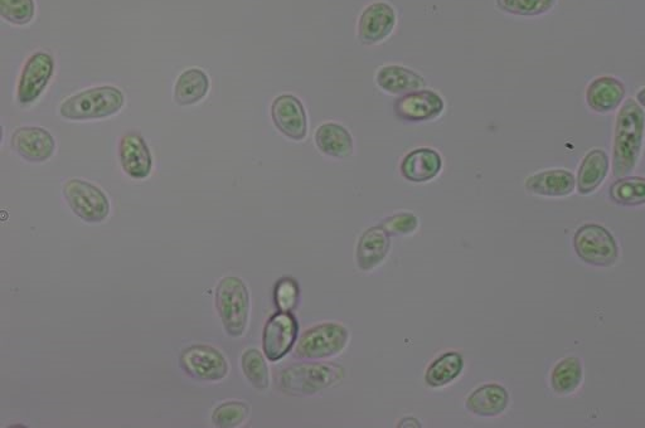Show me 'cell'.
<instances>
[{
	"label": "cell",
	"instance_id": "cell-1",
	"mask_svg": "<svg viewBox=\"0 0 645 428\" xmlns=\"http://www.w3.org/2000/svg\"><path fill=\"white\" fill-rule=\"evenodd\" d=\"M645 138V113L637 101L629 99L620 107L615 121L613 173L625 177L637 167Z\"/></svg>",
	"mask_w": 645,
	"mask_h": 428
},
{
	"label": "cell",
	"instance_id": "cell-2",
	"mask_svg": "<svg viewBox=\"0 0 645 428\" xmlns=\"http://www.w3.org/2000/svg\"><path fill=\"white\" fill-rule=\"evenodd\" d=\"M215 305L222 327L231 338L246 333L250 319V293L245 281L237 276H226L218 281Z\"/></svg>",
	"mask_w": 645,
	"mask_h": 428
},
{
	"label": "cell",
	"instance_id": "cell-3",
	"mask_svg": "<svg viewBox=\"0 0 645 428\" xmlns=\"http://www.w3.org/2000/svg\"><path fill=\"white\" fill-rule=\"evenodd\" d=\"M124 105L125 96L118 87H92L67 97L60 106V115L71 121L105 119L118 114Z\"/></svg>",
	"mask_w": 645,
	"mask_h": 428
},
{
	"label": "cell",
	"instance_id": "cell-4",
	"mask_svg": "<svg viewBox=\"0 0 645 428\" xmlns=\"http://www.w3.org/2000/svg\"><path fill=\"white\" fill-rule=\"evenodd\" d=\"M343 377V369L332 364L299 363L281 372L279 386L286 395L313 396L336 386Z\"/></svg>",
	"mask_w": 645,
	"mask_h": 428
},
{
	"label": "cell",
	"instance_id": "cell-5",
	"mask_svg": "<svg viewBox=\"0 0 645 428\" xmlns=\"http://www.w3.org/2000/svg\"><path fill=\"white\" fill-rule=\"evenodd\" d=\"M349 342V330L341 323H322L305 330L300 337L295 357L303 361H322L337 357Z\"/></svg>",
	"mask_w": 645,
	"mask_h": 428
},
{
	"label": "cell",
	"instance_id": "cell-6",
	"mask_svg": "<svg viewBox=\"0 0 645 428\" xmlns=\"http://www.w3.org/2000/svg\"><path fill=\"white\" fill-rule=\"evenodd\" d=\"M574 248L576 255L591 266L609 267L619 259V246L613 233L598 223H586L577 228Z\"/></svg>",
	"mask_w": 645,
	"mask_h": 428
},
{
	"label": "cell",
	"instance_id": "cell-7",
	"mask_svg": "<svg viewBox=\"0 0 645 428\" xmlns=\"http://www.w3.org/2000/svg\"><path fill=\"white\" fill-rule=\"evenodd\" d=\"M67 206L87 223H101L109 217L110 202L103 189L84 179H69L62 188Z\"/></svg>",
	"mask_w": 645,
	"mask_h": 428
},
{
	"label": "cell",
	"instance_id": "cell-8",
	"mask_svg": "<svg viewBox=\"0 0 645 428\" xmlns=\"http://www.w3.org/2000/svg\"><path fill=\"white\" fill-rule=\"evenodd\" d=\"M179 363L189 377L198 381L220 382L229 374V362L225 355L211 345H191L183 350Z\"/></svg>",
	"mask_w": 645,
	"mask_h": 428
},
{
	"label": "cell",
	"instance_id": "cell-9",
	"mask_svg": "<svg viewBox=\"0 0 645 428\" xmlns=\"http://www.w3.org/2000/svg\"><path fill=\"white\" fill-rule=\"evenodd\" d=\"M55 72V58L46 51H37L28 57L22 68L17 86V100L31 105L40 99Z\"/></svg>",
	"mask_w": 645,
	"mask_h": 428
},
{
	"label": "cell",
	"instance_id": "cell-10",
	"mask_svg": "<svg viewBox=\"0 0 645 428\" xmlns=\"http://www.w3.org/2000/svg\"><path fill=\"white\" fill-rule=\"evenodd\" d=\"M298 320L289 311H279L266 321L263 333L264 355L270 362H278L290 353L297 343Z\"/></svg>",
	"mask_w": 645,
	"mask_h": 428
},
{
	"label": "cell",
	"instance_id": "cell-11",
	"mask_svg": "<svg viewBox=\"0 0 645 428\" xmlns=\"http://www.w3.org/2000/svg\"><path fill=\"white\" fill-rule=\"evenodd\" d=\"M12 149L29 163H45L56 152V140L50 131L38 126H22L14 130Z\"/></svg>",
	"mask_w": 645,
	"mask_h": 428
},
{
	"label": "cell",
	"instance_id": "cell-12",
	"mask_svg": "<svg viewBox=\"0 0 645 428\" xmlns=\"http://www.w3.org/2000/svg\"><path fill=\"white\" fill-rule=\"evenodd\" d=\"M271 118L281 134L300 141L308 133V119L302 101L293 95L276 97L271 105Z\"/></svg>",
	"mask_w": 645,
	"mask_h": 428
},
{
	"label": "cell",
	"instance_id": "cell-13",
	"mask_svg": "<svg viewBox=\"0 0 645 428\" xmlns=\"http://www.w3.org/2000/svg\"><path fill=\"white\" fill-rule=\"evenodd\" d=\"M394 110L397 118L406 123H423L443 113L444 101L434 91H414L396 100Z\"/></svg>",
	"mask_w": 645,
	"mask_h": 428
},
{
	"label": "cell",
	"instance_id": "cell-14",
	"mask_svg": "<svg viewBox=\"0 0 645 428\" xmlns=\"http://www.w3.org/2000/svg\"><path fill=\"white\" fill-rule=\"evenodd\" d=\"M395 24L396 14L390 4L373 3L361 14L358 22V36L365 45H377L390 36Z\"/></svg>",
	"mask_w": 645,
	"mask_h": 428
},
{
	"label": "cell",
	"instance_id": "cell-15",
	"mask_svg": "<svg viewBox=\"0 0 645 428\" xmlns=\"http://www.w3.org/2000/svg\"><path fill=\"white\" fill-rule=\"evenodd\" d=\"M119 160L126 175L133 179L148 178L153 169V157L143 136L128 133L120 139Z\"/></svg>",
	"mask_w": 645,
	"mask_h": 428
},
{
	"label": "cell",
	"instance_id": "cell-16",
	"mask_svg": "<svg viewBox=\"0 0 645 428\" xmlns=\"http://www.w3.org/2000/svg\"><path fill=\"white\" fill-rule=\"evenodd\" d=\"M627 89L614 76L596 77L586 87L585 99L589 109L598 114H609L623 105Z\"/></svg>",
	"mask_w": 645,
	"mask_h": 428
},
{
	"label": "cell",
	"instance_id": "cell-17",
	"mask_svg": "<svg viewBox=\"0 0 645 428\" xmlns=\"http://www.w3.org/2000/svg\"><path fill=\"white\" fill-rule=\"evenodd\" d=\"M525 188L533 196L564 198L574 193L576 178L567 169L542 170L526 178Z\"/></svg>",
	"mask_w": 645,
	"mask_h": 428
},
{
	"label": "cell",
	"instance_id": "cell-18",
	"mask_svg": "<svg viewBox=\"0 0 645 428\" xmlns=\"http://www.w3.org/2000/svg\"><path fill=\"white\" fill-rule=\"evenodd\" d=\"M390 235L382 226L368 228L362 233L356 250L357 266L370 272L380 266L390 254Z\"/></svg>",
	"mask_w": 645,
	"mask_h": 428
},
{
	"label": "cell",
	"instance_id": "cell-19",
	"mask_svg": "<svg viewBox=\"0 0 645 428\" xmlns=\"http://www.w3.org/2000/svg\"><path fill=\"white\" fill-rule=\"evenodd\" d=\"M610 159L603 149L590 150L585 155L576 177V189L581 196H590L598 191L608 177Z\"/></svg>",
	"mask_w": 645,
	"mask_h": 428
},
{
	"label": "cell",
	"instance_id": "cell-20",
	"mask_svg": "<svg viewBox=\"0 0 645 428\" xmlns=\"http://www.w3.org/2000/svg\"><path fill=\"white\" fill-rule=\"evenodd\" d=\"M509 395L506 388L497 383L484 384L475 389L465 401L470 413L479 417H498L507 410Z\"/></svg>",
	"mask_w": 645,
	"mask_h": 428
},
{
	"label": "cell",
	"instance_id": "cell-21",
	"mask_svg": "<svg viewBox=\"0 0 645 428\" xmlns=\"http://www.w3.org/2000/svg\"><path fill=\"white\" fill-rule=\"evenodd\" d=\"M443 168L440 154L433 149L421 148L407 154L402 160L401 173L407 181L425 183L434 179Z\"/></svg>",
	"mask_w": 645,
	"mask_h": 428
},
{
	"label": "cell",
	"instance_id": "cell-22",
	"mask_svg": "<svg viewBox=\"0 0 645 428\" xmlns=\"http://www.w3.org/2000/svg\"><path fill=\"white\" fill-rule=\"evenodd\" d=\"M315 144L328 157L344 159L353 154V139L344 126L327 123L319 126L315 133Z\"/></svg>",
	"mask_w": 645,
	"mask_h": 428
},
{
	"label": "cell",
	"instance_id": "cell-23",
	"mask_svg": "<svg viewBox=\"0 0 645 428\" xmlns=\"http://www.w3.org/2000/svg\"><path fill=\"white\" fill-rule=\"evenodd\" d=\"M210 91V79L201 68H188L178 76L174 86V100L178 105L191 106L205 99Z\"/></svg>",
	"mask_w": 645,
	"mask_h": 428
},
{
	"label": "cell",
	"instance_id": "cell-24",
	"mask_svg": "<svg viewBox=\"0 0 645 428\" xmlns=\"http://www.w3.org/2000/svg\"><path fill=\"white\" fill-rule=\"evenodd\" d=\"M376 80L383 91L392 95L409 94L423 89L425 85L423 77L401 66L382 67Z\"/></svg>",
	"mask_w": 645,
	"mask_h": 428
},
{
	"label": "cell",
	"instance_id": "cell-25",
	"mask_svg": "<svg viewBox=\"0 0 645 428\" xmlns=\"http://www.w3.org/2000/svg\"><path fill=\"white\" fill-rule=\"evenodd\" d=\"M584 379L583 363L577 357L561 359L551 372V387L557 395L567 396L577 391Z\"/></svg>",
	"mask_w": 645,
	"mask_h": 428
},
{
	"label": "cell",
	"instance_id": "cell-26",
	"mask_svg": "<svg viewBox=\"0 0 645 428\" xmlns=\"http://www.w3.org/2000/svg\"><path fill=\"white\" fill-rule=\"evenodd\" d=\"M464 369V359L458 352L440 355L426 369L425 382L429 387L441 388L454 382Z\"/></svg>",
	"mask_w": 645,
	"mask_h": 428
},
{
	"label": "cell",
	"instance_id": "cell-27",
	"mask_svg": "<svg viewBox=\"0 0 645 428\" xmlns=\"http://www.w3.org/2000/svg\"><path fill=\"white\" fill-rule=\"evenodd\" d=\"M611 201L624 207H639L645 204V178L620 177L609 189Z\"/></svg>",
	"mask_w": 645,
	"mask_h": 428
},
{
	"label": "cell",
	"instance_id": "cell-28",
	"mask_svg": "<svg viewBox=\"0 0 645 428\" xmlns=\"http://www.w3.org/2000/svg\"><path fill=\"white\" fill-rule=\"evenodd\" d=\"M241 368L252 387L265 391L270 386V373L263 353L255 348L247 349L241 357Z\"/></svg>",
	"mask_w": 645,
	"mask_h": 428
},
{
	"label": "cell",
	"instance_id": "cell-29",
	"mask_svg": "<svg viewBox=\"0 0 645 428\" xmlns=\"http://www.w3.org/2000/svg\"><path fill=\"white\" fill-rule=\"evenodd\" d=\"M249 415L250 407L245 402H223L213 410L212 422L216 427L234 428L241 426Z\"/></svg>",
	"mask_w": 645,
	"mask_h": 428
},
{
	"label": "cell",
	"instance_id": "cell-30",
	"mask_svg": "<svg viewBox=\"0 0 645 428\" xmlns=\"http://www.w3.org/2000/svg\"><path fill=\"white\" fill-rule=\"evenodd\" d=\"M0 16L13 26H27L36 17L35 0H0Z\"/></svg>",
	"mask_w": 645,
	"mask_h": 428
},
{
	"label": "cell",
	"instance_id": "cell-31",
	"mask_svg": "<svg viewBox=\"0 0 645 428\" xmlns=\"http://www.w3.org/2000/svg\"><path fill=\"white\" fill-rule=\"evenodd\" d=\"M556 0H497L503 12L514 16L535 17L550 11Z\"/></svg>",
	"mask_w": 645,
	"mask_h": 428
},
{
	"label": "cell",
	"instance_id": "cell-32",
	"mask_svg": "<svg viewBox=\"0 0 645 428\" xmlns=\"http://www.w3.org/2000/svg\"><path fill=\"white\" fill-rule=\"evenodd\" d=\"M300 299V289L298 282L292 277H284V279L276 282L274 290V300L276 308L279 311H292L297 308Z\"/></svg>",
	"mask_w": 645,
	"mask_h": 428
},
{
	"label": "cell",
	"instance_id": "cell-33",
	"mask_svg": "<svg viewBox=\"0 0 645 428\" xmlns=\"http://www.w3.org/2000/svg\"><path fill=\"white\" fill-rule=\"evenodd\" d=\"M419 227V218L412 213H399L386 218L382 222V228L390 236L412 235Z\"/></svg>",
	"mask_w": 645,
	"mask_h": 428
},
{
	"label": "cell",
	"instance_id": "cell-34",
	"mask_svg": "<svg viewBox=\"0 0 645 428\" xmlns=\"http://www.w3.org/2000/svg\"><path fill=\"white\" fill-rule=\"evenodd\" d=\"M637 102L642 106V109L645 110V86L638 91Z\"/></svg>",
	"mask_w": 645,
	"mask_h": 428
}]
</instances>
